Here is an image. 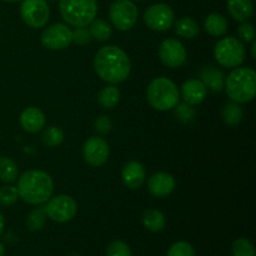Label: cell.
<instances>
[{
  "label": "cell",
  "instance_id": "cell-1",
  "mask_svg": "<svg viewBox=\"0 0 256 256\" xmlns=\"http://www.w3.org/2000/svg\"><path fill=\"white\" fill-rule=\"evenodd\" d=\"M94 69L99 78L115 85L125 82L132 70L126 52L115 45H106L98 50L94 58Z\"/></svg>",
  "mask_w": 256,
  "mask_h": 256
},
{
  "label": "cell",
  "instance_id": "cell-2",
  "mask_svg": "<svg viewBox=\"0 0 256 256\" xmlns=\"http://www.w3.org/2000/svg\"><path fill=\"white\" fill-rule=\"evenodd\" d=\"M16 189L22 202L30 205H40L52 196L54 182L46 172L28 170L18 178Z\"/></svg>",
  "mask_w": 256,
  "mask_h": 256
},
{
  "label": "cell",
  "instance_id": "cell-3",
  "mask_svg": "<svg viewBox=\"0 0 256 256\" xmlns=\"http://www.w3.org/2000/svg\"><path fill=\"white\" fill-rule=\"evenodd\" d=\"M224 89L238 104L252 102L256 95V72L252 68H235L225 80Z\"/></svg>",
  "mask_w": 256,
  "mask_h": 256
},
{
  "label": "cell",
  "instance_id": "cell-4",
  "mask_svg": "<svg viewBox=\"0 0 256 256\" xmlns=\"http://www.w3.org/2000/svg\"><path fill=\"white\" fill-rule=\"evenodd\" d=\"M179 89L172 80L168 78H156L146 89V100L150 106L159 112H166L176 106L179 102Z\"/></svg>",
  "mask_w": 256,
  "mask_h": 256
},
{
  "label": "cell",
  "instance_id": "cell-5",
  "mask_svg": "<svg viewBox=\"0 0 256 256\" xmlns=\"http://www.w3.org/2000/svg\"><path fill=\"white\" fill-rule=\"evenodd\" d=\"M59 12L66 24L72 26H88L96 18V0H60Z\"/></svg>",
  "mask_w": 256,
  "mask_h": 256
},
{
  "label": "cell",
  "instance_id": "cell-6",
  "mask_svg": "<svg viewBox=\"0 0 256 256\" xmlns=\"http://www.w3.org/2000/svg\"><path fill=\"white\" fill-rule=\"evenodd\" d=\"M214 56L218 64L222 66L238 68L245 60V46L236 38H222L215 45Z\"/></svg>",
  "mask_w": 256,
  "mask_h": 256
},
{
  "label": "cell",
  "instance_id": "cell-7",
  "mask_svg": "<svg viewBox=\"0 0 256 256\" xmlns=\"http://www.w3.org/2000/svg\"><path fill=\"white\" fill-rule=\"evenodd\" d=\"M138 8L132 0H116L110 5L109 18L112 25L120 32H128L138 22Z\"/></svg>",
  "mask_w": 256,
  "mask_h": 256
},
{
  "label": "cell",
  "instance_id": "cell-8",
  "mask_svg": "<svg viewBox=\"0 0 256 256\" xmlns=\"http://www.w3.org/2000/svg\"><path fill=\"white\" fill-rule=\"evenodd\" d=\"M44 210L46 216L52 222L62 224L74 219L78 212V205L69 195H56L48 200Z\"/></svg>",
  "mask_w": 256,
  "mask_h": 256
},
{
  "label": "cell",
  "instance_id": "cell-9",
  "mask_svg": "<svg viewBox=\"0 0 256 256\" xmlns=\"http://www.w3.org/2000/svg\"><path fill=\"white\" fill-rule=\"evenodd\" d=\"M22 19L28 26L39 29L49 22L50 9L46 0H22L20 6Z\"/></svg>",
  "mask_w": 256,
  "mask_h": 256
},
{
  "label": "cell",
  "instance_id": "cell-10",
  "mask_svg": "<svg viewBox=\"0 0 256 256\" xmlns=\"http://www.w3.org/2000/svg\"><path fill=\"white\" fill-rule=\"evenodd\" d=\"M144 22L154 32H166L175 22L174 10L162 2L150 5L144 12Z\"/></svg>",
  "mask_w": 256,
  "mask_h": 256
},
{
  "label": "cell",
  "instance_id": "cell-11",
  "mask_svg": "<svg viewBox=\"0 0 256 256\" xmlns=\"http://www.w3.org/2000/svg\"><path fill=\"white\" fill-rule=\"evenodd\" d=\"M40 40L42 46L49 50L66 49L72 42V30L62 22H56L42 32Z\"/></svg>",
  "mask_w": 256,
  "mask_h": 256
},
{
  "label": "cell",
  "instance_id": "cell-12",
  "mask_svg": "<svg viewBox=\"0 0 256 256\" xmlns=\"http://www.w3.org/2000/svg\"><path fill=\"white\" fill-rule=\"evenodd\" d=\"M159 58L165 66L176 69L186 62V50L176 39H165L159 45Z\"/></svg>",
  "mask_w": 256,
  "mask_h": 256
},
{
  "label": "cell",
  "instance_id": "cell-13",
  "mask_svg": "<svg viewBox=\"0 0 256 256\" xmlns=\"http://www.w3.org/2000/svg\"><path fill=\"white\" fill-rule=\"evenodd\" d=\"M109 144L99 136L89 138L82 146V156L90 166H102L109 159Z\"/></svg>",
  "mask_w": 256,
  "mask_h": 256
},
{
  "label": "cell",
  "instance_id": "cell-14",
  "mask_svg": "<svg viewBox=\"0 0 256 256\" xmlns=\"http://www.w3.org/2000/svg\"><path fill=\"white\" fill-rule=\"evenodd\" d=\"M150 194L156 198H165L172 194L175 189V179L172 174L165 172H155L148 182Z\"/></svg>",
  "mask_w": 256,
  "mask_h": 256
},
{
  "label": "cell",
  "instance_id": "cell-15",
  "mask_svg": "<svg viewBox=\"0 0 256 256\" xmlns=\"http://www.w3.org/2000/svg\"><path fill=\"white\" fill-rule=\"evenodd\" d=\"M122 178L124 184L129 189L135 190L142 186L145 179H146V172H145L142 164H140L136 160H132V162H126L122 168Z\"/></svg>",
  "mask_w": 256,
  "mask_h": 256
},
{
  "label": "cell",
  "instance_id": "cell-16",
  "mask_svg": "<svg viewBox=\"0 0 256 256\" xmlns=\"http://www.w3.org/2000/svg\"><path fill=\"white\" fill-rule=\"evenodd\" d=\"M45 115L39 108L29 106L26 109L22 110V115H20V125L22 129L28 132H39L44 129L45 126Z\"/></svg>",
  "mask_w": 256,
  "mask_h": 256
},
{
  "label": "cell",
  "instance_id": "cell-17",
  "mask_svg": "<svg viewBox=\"0 0 256 256\" xmlns=\"http://www.w3.org/2000/svg\"><path fill=\"white\" fill-rule=\"evenodd\" d=\"M208 89L200 79H189L182 84V96L189 105H198L206 98Z\"/></svg>",
  "mask_w": 256,
  "mask_h": 256
},
{
  "label": "cell",
  "instance_id": "cell-18",
  "mask_svg": "<svg viewBox=\"0 0 256 256\" xmlns=\"http://www.w3.org/2000/svg\"><path fill=\"white\" fill-rule=\"evenodd\" d=\"M200 80L204 82L206 89L212 90L215 92H220L225 86V75L220 69L214 65L204 66L200 72Z\"/></svg>",
  "mask_w": 256,
  "mask_h": 256
},
{
  "label": "cell",
  "instance_id": "cell-19",
  "mask_svg": "<svg viewBox=\"0 0 256 256\" xmlns=\"http://www.w3.org/2000/svg\"><path fill=\"white\" fill-rule=\"evenodd\" d=\"M228 12L238 22H248L252 16L254 8L252 0H228Z\"/></svg>",
  "mask_w": 256,
  "mask_h": 256
},
{
  "label": "cell",
  "instance_id": "cell-20",
  "mask_svg": "<svg viewBox=\"0 0 256 256\" xmlns=\"http://www.w3.org/2000/svg\"><path fill=\"white\" fill-rule=\"evenodd\" d=\"M204 28L212 36H222L228 32V20L219 12H212L205 19Z\"/></svg>",
  "mask_w": 256,
  "mask_h": 256
},
{
  "label": "cell",
  "instance_id": "cell-21",
  "mask_svg": "<svg viewBox=\"0 0 256 256\" xmlns=\"http://www.w3.org/2000/svg\"><path fill=\"white\" fill-rule=\"evenodd\" d=\"M142 224L149 232H159L165 228L166 220L164 214L156 209H148L142 214Z\"/></svg>",
  "mask_w": 256,
  "mask_h": 256
},
{
  "label": "cell",
  "instance_id": "cell-22",
  "mask_svg": "<svg viewBox=\"0 0 256 256\" xmlns=\"http://www.w3.org/2000/svg\"><path fill=\"white\" fill-rule=\"evenodd\" d=\"M200 29L198 22L189 16L180 18L175 22V32L184 39H192L199 34Z\"/></svg>",
  "mask_w": 256,
  "mask_h": 256
},
{
  "label": "cell",
  "instance_id": "cell-23",
  "mask_svg": "<svg viewBox=\"0 0 256 256\" xmlns=\"http://www.w3.org/2000/svg\"><path fill=\"white\" fill-rule=\"evenodd\" d=\"M19 178L16 162L8 156H0V180L6 184L16 182Z\"/></svg>",
  "mask_w": 256,
  "mask_h": 256
},
{
  "label": "cell",
  "instance_id": "cell-24",
  "mask_svg": "<svg viewBox=\"0 0 256 256\" xmlns=\"http://www.w3.org/2000/svg\"><path fill=\"white\" fill-rule=\"evenodd\" d=\"M120 100V90L115 85L102 88L98 94V102L104 109H112L118 105Z\"/></svg>",
  "mask_w": 256,
  "mask_h": 256
},
{
  "label": "cell",
  "instance_id": "cell-25",
  "mask_svg": "<svg viewBox=\"0 0 256 256\" xmlns=\"http://www.w3.org/2000/svg\"><path fill=\"white\" fill-rule=\"evenodd\" d=\"M242 116H244V112H242V106L238 102H230L222 106V118L225 124L230 125V126H235V125L242 122Z\"/></svg>",
  "mask_w": 256,
  "mask_h": 256
},
{
  "label": "cell",
  "instance_id": "cell-26",
  "mask_svg": "<svg viewBox=\"0 0 256 256\" xmlns=\"http://www.w3.org/2000/svg\"><path fill=\"white\" fill-rule=\"evenodd\" d=\"M89 25V32L92 39H96L98 42H106L112 38V26L104 19H94Z\"/></svg>",
  "mask_w": 256,
  "mask_h": 256
},
{
  "label": "cell",
  "instance_id": "cell-27",
  "mask_svg": "<svg viewBox=\"0 0 256 256\" xmlns=\"http://www.w3.org/2000/svg\"><path fill=\"white\" fill-rule=\"evenodd\" d=\"M45 222H46V214L44 208H36L26 216V226L30 232H40L45 226Z\"/></svg>",
  "mask_w": 256,
  "mask_h": 256
},
{
  "label": "cell",
  "instance_id": "cell-28",
  "mask_svg": "<svg viewBox=\"0 0 256 256\" xmlns=\"http://www.w3.org/2000/svg\"><path fill=\"white\" fill-rule=\"evenodd\" d=\"M42 144L48 148L59 146L64 142V132L58 126H49L42 132Z\"/></svg>",
  "mask_w": 256,
  "mask_h": 256
},
{
  "label": "cell",
  "instance_id": "cell-29",
  "mask_svg": "<svg viewBox=\"0 0 256 256\" xmlns=\"http://www.w3.org/2000/svg\"><path fill=\"white\" fill-rule=\"evenodd\" d=\"M232 256H255V248L246 238H239L232 244Z\"/></svg>",
  "mask_w": 256,
  "mask_h": 256
},
{
  "label": "cell",
  "instance_id": "cell-30",
  "mask_svg": "<svg viewBox=\"0 0 256 256\" xmlns=\"http://www.w3.org/2000/svg\"><path fill=\"white\" fill-rule=\"evenodd\" d=\"M19 199V192L16 186L4 185L0 188V205L2 206H12Z\"/></svg>",
  "mask_w": 256,
  "mask_h": 256
},
{
  "label": "cell",
  "instance_id": "cell-31",
  "mask_svg": "<svg viewBox=\"0 0 256 256\" xmlns=\"http://www.w3.org/2000/svg\"><path fill=\"white\" fill-rule=\"evenodd\" d=\"M175 116L179 122H190L195 118V109L192 105H189L188 102H178L176 106L174 108Z\"/></svg>",
  "mask_w": 256,
  "mask_h": 256
},
{
  "label": "cell",
  "instance_id": "cell-32",
  "mask_svg": "<svg viewBox=\"0 0 256 256\" xmlns=\"http://www.w3.org/2000/svg\"><path fill=\"white\" fill-rule=\"evenodd\" d=\"M168 256H195V252L189 242H178L169 248Z\"/></svg>",
  "mask_w": 256,
  "mask_h": 256
},
{
  "label": "cell",
  "instance_id": "cell-33",
  "mask_svg": "<svg viewBox=\"0 0 256 256\" xmlns=\"http://www.w3.org/2000/svg\"><path fill=\"white\" fill-rule=\"evenodd\" d=\"M106 256H132V250L126 242L122 240H114L108 246Z\"/></svg>",
  "mask_w": 256,
  "mask_h": 256
},
{
  "label": "cell",
  "instance_id": "cell-34",
  "mask_svg": "<svg viewBox=\"0 0 256 256\" xmlns=\"http://www.w3.org/2000/svg\"><path fill=\"white\" fill-rule=\"evenodd\" d=\"M92 38L90 35L89 28L86 26H78L72 32V42H75L76 45H80V46H84V45L89 44L92 42Z\"/></svg>",
  "mask_w": 256,
  "mask_h": 256
},
{
  "label": "cell",
  "instance_id": "cell-35",
  "mask_svg": "<svg viewBox=\"0 0 256 256\" xmlns=\"http://www.w3.org/2000/svg\"><path fill=\"white\" fill-rule=\"evenodd\" d=\"M238 34L239 38L245 42H252V40H255V29L254 25L250 24L248 22H242L240 24L239 29H238Z\"/></svg>",
  "mask_w": 256,
  "mask_h": 256
},
{
  "label": "cell",
  "instance_id": "cell-36",
  "mask_svg": "<svg viewBox=\"0 0 256 256\" xmlns=\"http://www.w3.org/2000/svg\"><path fill=\"white\" fill-rule=\"evenodd\" d=\"M112 128V120H110V118L106 116V115H102V116L98 118L94 122V129L96 130L100 135L109 134Z\"/></svg>",
  "mask_w": 256,
  "mask_h": 256
},
{
  "label": "cell",
  "instance_id": "cell-37",
  "mask_svg": "<svg viewBox=\"0 0 256 256\" xmlns=\"http://www.w3.org/2000/svg\"><path fill=\"white\" fill-rule=\"evenodd\" d=\"M4 228H5V220H4V216H2V214L0 212V235H2V232H4Z\"/></svg>",
  "mask_w": 256,
  "mask_h": 256
},
{
  "label": "cell",
  "instance_id": "cell-38",
  "mask_svg": "<svg viewBox=\"0 0 256 256\" xmlns=\"http://www.w3.org/2000/svg\"><path fill=\"white\" fill-rule=\"evenodd\" d=\"M252 59H255L256 58V42L255 40H252Z\"/></svg>",
  "mask_w": 256,
  "mask_h": 256
},
{
  "label": "cell",
  "instance_id": "cell-39",
  "mask_svg": "<svg viewBox=\"0 0 256 256\" xmlns=\"http://www.w3.org/2000/svg\"><path fill=\"white\" fill-rule=\"evenodd\" d=\"M5 255V246L2 242H0V256H4Z\"/></svg>",
  "mask_w": 256,
  "mask_h": 256
},
{
  "label": "cell",
  "instance_id": "cell-40",
  "mask_svg": "<svg viewBox=\"0 0 256 256\" xmlns=\"http://www.w3.org/2000/svg\"><path fill=\"white\" fill-rule=\"evenodd\" d=\"M4 2H20V0H4Z\"/></svg>",
  "mask_w": 256,
  "mask_h": 256
},
{
  "label": "cell",
  "instance_id": "cell-41",
  "mask_svg": "<svg viewBox=\"0 0 256 256\" xmlns=\"http://www.w3.org/2000/svg\"><path fill=\"white\" fill-rule=\"evenodd\" d=\"M69 256H80L79 254H72V255H69Z\"/></svg>",
  "mask_w": 256,
  "mask_h": 256
}]
</instances>
